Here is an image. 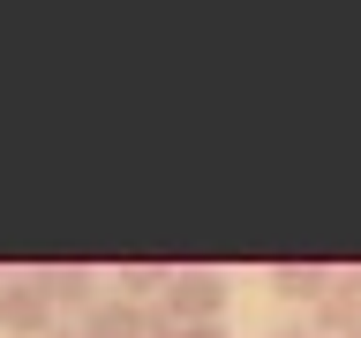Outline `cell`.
Segmentation results:
<instances>
[{"mask_svg":"<svg viewBox=\"0 0 361 338\" xmlns=\"http://www.w3.org/2000/svg\"><path fill=\"white\" fill-rule=\"evenodd\" d=\"M271 338H316V331H309V323H279Z\"/></svg>","mask_w":361,"mask_h":338,"instance_id":"obj_9","label":"cell"},{"mask_svg":"<svg viewBox=\"0 0 361 338\" xmlns=\"http://www.w3.org/2000/svg\"><path fill=\"white\" fill-rule=\"evenodd\" d=\"M354 338H361V331H354Z\"/></svg>","mask_w":361,"mask_h":338,"instance_id":"obj_12","label":"cell"},{"mask_svg":"<svg viewBox=\"0 0 361 338\" xmlns=\"http://www.w3.org/2000/svg\"><path fill=\"white\" fill-rule=\"evenodd\" d=\"M0 331H8V338H53V331H61V308L30 286V270L0 293Z\"/></svg>","mask_w":361,"mask_h":338,"instance_id":"obj_2","label":"cell"},{"mask_svg":"<svg viewBox=\"0 0 361 338\" xmlns=\"http://www.w3.org/2000/svg\"><path fill=\"white\" fill-rule=\"evenodd\" d=\"M271 293L293 301V308H316V301L331 293V270H324V263H279V270H271Z\"/></svg>","mask_w":361,"mask_h":338,"instance_id":"obj_6","label":"cell"},{"mask_svg":"<svg viewBox=\"0 0 361 338\" xmlns=\"http://www.w3.org/2000/svg\"><path fill=\"white\" fill-rule=\"evenodd\" d=\"M8 286H16V278H8V270H0V293H8Z\"/></svg>","mask_w":361,"mask_h":338,"instance_id":"obj_10","label":"cell"},{"mask_svg":"<svg viewBox=\"0 0 361 338\" xmlns=\"http://www.w3.org/2000/svg\"><path fill=\"white\" fill-rule=\"evenodd\" d=\"M309 331L316 338H354L361 331V263L354 270H331V293L309 308Z\"/></svg>","mask_w":361,"mask_h":338,"instance_id":"obj_3","label":"cell"},{"mask_svg":"<svg viewBox=\"0 0 361 338\" xmlns=\"http://www.w3.org/2000/svg\"><path fill=\"white\" fill-rule=\"evenodd\" d=\"M53 338H83V331H53Z\"/></svg>","mask_w":361,"mask_h":338,"instance_id":"obj_11","label":"cell"},{"mask_svg":"<svg viewBox=\"0 0 361 338\" xmlns=\"http://www.w3.org/2000/svg\"><path fill=\"white\" fill-rule=\"evenodd\" d=\"M173 338H226V323H180Z\"/></svg>","mask_w":361,"mask_h":338,"instance_id":"obj_8","label":"cell"},{"mask_svg":"<svg viewBox=\"0 0 361 338\" xmlns=\"http://www.w3.org/2000/svg\"><path fill=\"white\" fill-rule=\"evenodd\" d=\"M226 270H203V263H188V270H173L166 278V293H158V308L173 315V323H219L226 315Z\"/></svg>","mask_w":361,"mask_h":338,"instance_id":"obj_1","label":"cell"},{"mask_svg":"<svg viewBox=\"0 0 361 338\" xmlns=\"http://www.w3.org/2000/svg\"><path fill=\"white\" fill-rule=\"evenodd\" d=\"M83 338H151V308L128 301V293H106V301L83 315Z\"/></svg>","mask_w":361,"mask_h":338,"instance_id":"obj_5","label":"cell"},{"mask_svg":"<svg viewBox=\"0 0 361 338\" xmlns=\"http://www.w3.org/2000/svg\"><path fill=\"white\" fill-rule=\"evenodd\" d=\"M166 278H173V270H151V263H128V270H121V278H113V286H121V293H128V301H143V293H166Z\"/></svg>","mask_w":361,"mask_h":338,"instance_id":"obj_7","label":"cell"},{"mask_svg":"<svg viewBox=\"0 0 361 338\" xmlns=\"http://www.w3.org/2000/svg\"><path fill=\"white\" fill-rule=\"evenodd\" d=\"M30 286H38L53 308H83V315L106 301V293H98V278H90L83 263H45V270H30Z\"/></svg>","mask_w":361,"mask_h":338,"instance_id":"obj_4","label":"cell"}]
</instances>
